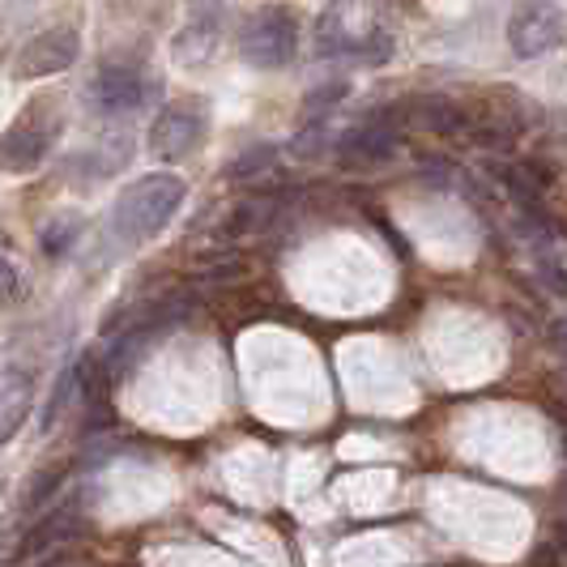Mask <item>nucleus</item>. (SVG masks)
Returning a JSON list of instances; mask_svg holds the SVG:
<instances>
[{"mask_svg": "<svg viewBox=\"0 0 567 567\" xmlns=\"http://www.w3.org/2000/svg\"><path fill=\"white\" fill-rule=\"evenodd\" d=\"M295 48H299V18L282 4L256 9L239 30V52L256 69H282L290 64Z\"/></svg>", "mask_w": 567, "mask_h": 567, "instance_id": "f03ea898", "label": "nucleus"}, {"mask_svg": "<svg viewBox=\"0 0 567 567\" xmlns=\"http://www.w3.org/2000/svg\"><path fill=\"white\" fill-rule=\"evenodd\" d=\"M333 150H338V158L346 167H375V163L393 158V150H398V128L384 124V120H371V124H359V128L341 133Z\"/></svg>", "mask_w": 567, "mask_h": 567, "instance_id": "423d86ee", "label": "nucleus"}, {"mask_svg": "<svg viewBox=\"0 0 567 567\" xmlns=\"http://www.w3.org/2000/svg\"><path fill=\"white\" fill-rule=\"evenodd\" d=\"M410 112L423 128L440 133V137H470V124H474V115L453 99H419Z\"/></svg>", "mask_w": 567, "mask_h": 567, "instance_id": "9d476101", "label": "nucleus"}, {"mask_svg": "<svg viewBox=\"0 0 567 567\" xmlns=\"http://www.w3.org/2000/svg\"><path fill=\"white\" fill-rule=\"evenodd\" d=\"M184 197H188L184 179H179V175H167V171L128 184L112 209L115 235H120L124 244H145V239H154V235L179 214Z\"/></svg>", "mask_w": 567, "mask_h": 567, "instance_id": "f257e3e1", "label": "nucleus"}, {"mask_svg": "<svg viewBox=\"0 0 567 567\" xmlns=\"http://www.w3.org/2000/svg\"><path fill=\"white\" fill-rule=\"evenodd\" d=\"M542 282L550 286V290H555V295H564L567 299V269L564 265H559V260H550V256H542Z\"/></svg>", "mask_w": 567, "mask_h": 567, "instance_id": "f3484780", "label": "nucleus"}, {"mask_svg": "<svg viewBox=\"0 0 567 567\" xmlns=\"http://www.w3.org/2000/svg\"><path fill=\"white\" fill-rule=\"evenodd\" d=\"M64 474H69V465H64V461H56V465H48V470H39V474L30 478L27 508H39V504H48V499L56 495L60 486H64Z\"/></svg>", "mask_w": 567, "mask_h": 567, "instance_id": "f8f14e48", "label": "nucleus"}, {"mask_svg": "<svg viewBox=\"0 0 567 567\" xmlns=\"http://www.w3.org/2000/svg\"><path fill=\"white\" fill-rule=\"evenodd\" d=\"M30 401H34V384H30L27 371L0 368V449L22 431L30 414Z\"/></svg>", "mask_w": 567, "mask_h": 567, "instance_id": "0eeeda50", "label": "nucleus"}, {"mask_svg": "<svg viewBox=\"0 0 567 567\" xmlns=\"http://www.w3.org/2000/svg\"><path fill=\"white\" fill-rule=\"evenodd\" d=\"M555 546H559V555L567 559V525H555Z\"/></svg>", "mask_w": 567, "mask_h": 567, "instance_id": "412c9836", "label": "nucleus"}, {"mask_svg": "<svg viewBox=\"0 0 567 567\" xmlns=\"http://www.w3.org/2000/svg\"><path fill=\"white\" fill-rule=\"evenodd\" d=\"M82 52V34L73 27H52L43 30V34H34L27 48L18 52V78H52L60 69H69L73 60Z\"/></svg>", "mask_w": 567, "mask_h": 567, "instance_id": "39448f33", "label": "nucleus"}, {"mask_svg": "<svg viewBox=\"0 0 567 567\" xmlns=\"http://www.w3.org/2000/svg\"><path fill=\"white\" fill-rule=\"evenodd\" d=\"M389 52H393V43H389V34H384V30H371L368 39H363V60H371V64L389 60Z\"/></svg>", "mask_w": 567, "mask_h": 567, "instance_id": "a211bd4d", "label": "nucleus"}, {"mask_svg": "<svg viewBox=\"0 0 567 567\" xmlns=\"http://www.w3.org/2000/svg\"><path fill=\"white\" fill-rule=\"evenodd\" d=\"M529 567H564V555H559V546H538V550L529 555Z\"/></svg>", "mask_w": 567, "mask_h": 567, "instance_id": "6ab92c4d", "label": "nucleus"}, {"mask_svg": "<svg viewBox=\"0 0 567 567\" xmlns=\"http://www.w3.org/2000/svg\"><path fill=\"white\" fill-rule=\"evenodd\" d=\"M567 39V13L555 0H525L508 18V48L520 60L555 52Z\"/></svg>", "mask_w": 567, "mask_h": 567, "instance_id": "7ed1b4c3", "label": "nucleus"}, {"mask_svg": "<svg viewBox=\"0 0 567 567\" xmlns=\"http://www.w3.org/2000/svg\"><path fill=\"white\" fill-rule=\"evenodd\" d=\"M269 163H274V145H256V150L239 154V158L230 163L227 175L230 179H252V175H260V171H269Z\"/></svg>", "mask_w": 567, "mask_h": 567, "instance_id": "4468645a", "label": "nucleus"}, {"mask_svg": "<svg viewBox=\"0 0 567 567\" xmlns=\"http://www.w3.org/2000/svg\"><path fill=\"white\" fill-rule=\"evenodd\" d=\"M48 145H52V137L43 133V128H13L4 142H0V163L9 171H34L39 163H43V154H48Z\"/></svg>", "mask_w": 567, "mask_h": 567, "instance_id": "9b49d317", "label": "nucleus"}, {"mask_svg": "<svg viewBox=\"0 0 567 567\" xmlns=\"http://www.w3.org/2000/svg\"><path fill=\"white\" fill-rule=\"evenodd\" d=\"M200 133H205V115L193 99H179L158 112V120L150 124V150L163 158V163H179L188 158L200 145Z\"/></svg>", "mask_w": 567, "mask_h": 567, "instance_id": "20e7f679", "label": "nucleus"}, {"mask_svg": "<svg viewBox=\"0 0 567 567\" xmlns=\"http://www.w3.org/2000/svg\"><path fill=\"white\" fill-rule=\"evenodd\" d=\"M94 99H99V107L103 112H137L145 99V85L137 78V69H124V64H112V69H103L99 73V82H94Z\"/></svg>", "mask_w": 567, "mask_h": 567, "instance_id": "1a4fd4ad", "label": "nucleus"}, {"mask_svg": "<svg viewBox=\"0 0 567 567\" xmlns=\"http://www.w3.org/2000/svg\"><path fill=\"white\" fill-rule=\"evenodd\" d=\"M550 338H555V346L567 354V320H555V329H550Z\"/></svg>", "mask_w": 567, "mask_h": 567, "instance_id": "aec40b11", "label": "nucleus"}, {"mask_svg": "<svg viewBox=\"0 0 567 567\" xmlns=\"http://www.w3.org/2000/svg\"><path fill=\"white\" fill-rule=\"evenodd\" d=\"M338 99H346V82H329V85H320V90H312V94L303 99V120H320L324 112H333Z\"/></svg>", "mask_w": 567, "mask_h": 567, "instance_id": "2eb2a0df", "label": "nucleus"}, {"mask_svg": "<svg viewBox=\"0 0 567 567\" xmlns=\"http://www.w3.org/2000/svg\"><path fill=\"white\" fill-rule=\"evenodd\" d=\"M18 299H27V278L13 260L0 256V303H18Z\"/></svg>", "mask_w": 567, "mask_h": 567, "instance_id": "dca6fc26", "label": "nucleus"}, {"mask_svg": "<svg viewBox=\"0 0 567 567\" xmlns=\"http://www.w3.org/2000/svg\"><path fill=\"white\" fill-rule=\"evenodd\" d=\"M316 52H320V56H341V52H346V30H341L338 9H329V13L320 18V27H316Z\"/></svg>", "mask_w": 567, "mask_h": 567, "instance_id": "ddd939ff", "label": "nucleus"}, {"mask_svg": "<svg viewBox=\"0 0 567 567\" xmlns=\"http://www.w3.org/2000/svg\"><path fill=\"white\" fill-rule=\"evenodd\" d=\"M73 529H78V512L56 508L52 516H43L39 525H30L27 534H22V542H18V546H13V555H9V564H30V559H39L43 550L60 546Z\"/></svg>", "mask_w": 567, "mask_h": 567, "instance_id": "6e6552de", "label": "nucleus"}]
</instances>
